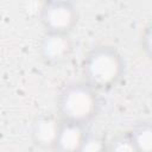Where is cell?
<instances>
[{
    "label": "cell",
    "mask_w": 152,
    "mask_h": 152,
    "mask_svg": "<svg viewBox=\"0 0 152 152\" xmlns=\"http://www.w3.org/2000/svg\"><path fill=\"white\" fill-rule=\"evenodd\" d=\"M86 125L62 120L53 152H80L89 135Z\"/></svg>",
    "instance_id": "obj_6"
},
{
    "label": "cell",
    "mask_w": 152,
    "mask_h": 152,
    "mask_svg": "<svg viewBox=\"0 0 152 152\" xmlns=\"http://www.w3.org/2000/svg\"><path fill=\"white\" fill-rule=\"evenodd\" d=\"M74 51V40L70 34L44 32L38 44V55L42 62L51 68L63 65Z\"/></svg>",
    "instance_id": "obj_4"
},
{
    "label": "cell",
    "mask_w": 152,
    "mask_h": 152,
    "mask_svg": "<svg viewBox=\"0 0 152 152\" xmlns=\"http://www.w3.org/2000/svg\"><path fill=\"white\" fill-rule=\"evenodd\" d=\"M139 43L144 55L152 61V20L144 26L140 34Z\"/></svg>",
    "instance_id": "obj_10"
},
{
    "label": "cell",
    "mask_w": 152,
    "mask_h": 152,
    "mask_svg": "<svg viewBox=\"0 0 152 152\" xmlns=\"http://www.w3.org/2000/svg\"><path fill=\"white\" fill-rule=\"evenodd\" d=\"M128 132L139 152H152V121L138 122Z\"/></svg>",
    "instance_id": "obj_7"
},
{
    "label": "cell",
    "mask_w": 152,
    "mask_h": 152,
    "mask_svg": "<svg viewBox=\"0 0 152 152\" xmlns=\"http://www.w3.org/2000/svg\"><path fill=\"white\" fill-rule=\"evenodd\" d=\"M107 144L108 140L103 137L90 132L80 152H107Z\"/></svg>",
    "instance_id": "obj_9"
},
{
    "label": "cell",
    "mask_w": 152,
    "mask_h": 152,
    "mask_svg": "<svg viewBox=\"0 0 152 152\" xmlns=\"http://www.w3.org/2000/svg\"><path fill=\"white\" fill-rule=\"evenodd\" d=\"M62 119L51 113L38 114L31 125L30 139L40 150H53L61 128Z\"/></svg>",
    "instance_id": "obj_5"
},
{
    "label": "cell",
    "mask_w": 152,
    "mask_h": 152,
    "mask_svg": "<svg viewBox=\"0 0 152 152\" xmlns=\"http://www.w3.org/2000/svg\"><path fill=\"white\" fill-rule=\"evenodd\" d=\"M99 91L82 81L66 83L57 97V114L64 121L81 125L91 122L100 110Z\"/></svg>",
    "instance_id": "obj_2"
},
{
    "label": "cell",
    "mask_w": 152,
    "mask_h": 152,
    "mask_svg": "<svg viewBox=\"0 0 152 152\" xmlns=\"http://www.w3.org/2000/svg\"><path fill=\"white\" fill-rule=\"evenodd\" d=\"M78 19L77 6L69 0L44 1L39 10V21L44 32L70 34L77 26Z\"/></svg>",
    "instance_id": "obj_3"
},
{
    "label": "cell",
    "mask_w": 152,
    "mask_h": 152,
    "mask_svg": "<svg viewBox=\"0 0 152 152\" xmlns=\"http://www.w3.org/2000/svg\"><path fill=\"white\" fill-rule=\"evenodd\" d=\"M107 152H139L129 135V132L114 134L107 144Z\"/></svg>",
    "instance_id": "obj_8"
},
{
    "label": "cell",
    "mask_w": 152,
    "mask_h": 152,
    "mask_svg": "<svg viewBox=\"0 0 152 152\" xmlns=\"http://www.w3.org/2000/svg\"><path fill=\"white\" fill-rule=\"evenodd\" d=\"M81 70L86 83L99 93L108 91L122 80L126 62L115 46L101 44L86 53Z\"/></svg>",
    "instance_id": "obj_1"
}]
</instances>
